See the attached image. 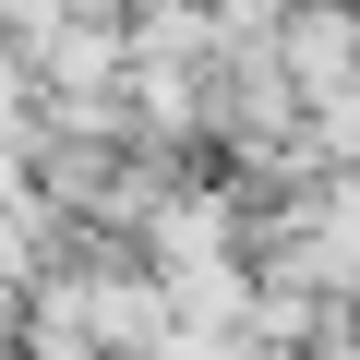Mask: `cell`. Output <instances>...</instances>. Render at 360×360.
I'll list each match as a JSON object with an SVG mask.
<instances>
[{
  "label": "cell",
  "instance_id": "1",
  "mask_svg": "<svg viewBox=\"0 0 360 360\" xmlns=\"http://www.w3.org/2000/svg\"><path fill=\"white\" fill-rule=\"evenodd\" d=\"M264 60L300 84V108H324V96L360 72V0H276V25H264Z\"/></svg>",
  "mask_w": 360,
  "mask_h": 360
},
{
  "label": "cell",
  "instance_id": "2",
  "mask_svg": "<svg viewBox=\"0 0 360 360\" xmlns=\"http://www.w3.org/2000/svg\"><path fill=\"white\" fill-rule=\"evenodd\" d=\"M13 360H120V348H96L84 324H49V312H25V324H13Z\"/></svg>",
  "mask_w": 360,
  "mask_h": 360
},
{
  "label": "cell",
  "instance_id": "3",
  "mask_svg": "<svg viewBox=\"0 0 360 360\" xmlns=\"http://www.w3.org/2000/svg\"><path fill=\"white\" fill-rule=\"evenodd\" d=\"M13 324H25V288H13V276H0V348H13Z\"/></svg>",
  "mask_w": 360,
  "mask_h": 360
}]
</instances>
